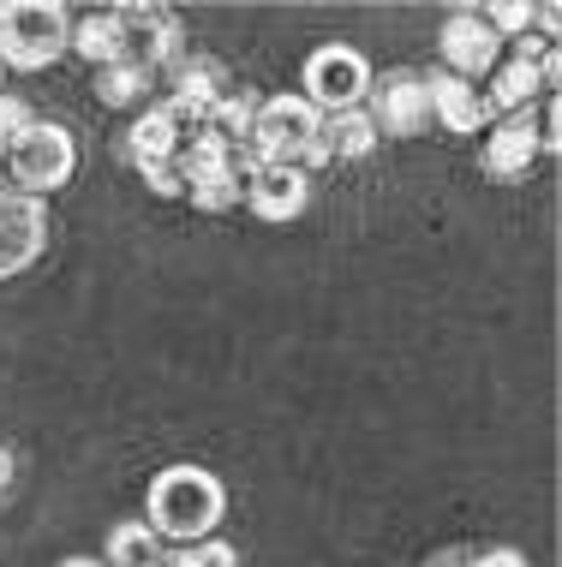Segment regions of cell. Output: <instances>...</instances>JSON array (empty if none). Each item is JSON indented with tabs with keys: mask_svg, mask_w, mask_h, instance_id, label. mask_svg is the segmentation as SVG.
<instances>
[{
	"mask_svg": "<svg viewBox=\"0 0 562 567\" xmlns=\"http://www.w3.org/2000/svg\"><path fill=\"white\" fill-rule=\"evenodd\" d=\"M114 19H120V60H132L144 72L180 60V19L168 7H114Z\"/></svg>",
	"mask_w": 562,
	"mask_h": 567,
	"instance_id": "ba28073f",
	"label": "cell"
},
{
	"mask_svg": "<svg viewBox=\"0 0 562 567\" xmlns=\"http://www.w3.org/2000/svg\"><path fill=\"white\" fill-rule=\"evenodd\" d=\"M222 519V484L210 478L204 466H168L156 484H150V519L144 526L156 538H174V544H197L210 538Z\"/></svg>",
	"mask_w": 562,
	"mask_h": 567,
	"instance_id": "6da1fadb",
	"label": "cell"
},
{
	"mask_svg": "<svg viewBox=\"0 0 562 567\" xmlns=\"http://www.w3.org/2000/svg\"><path fill=\"white\" fill-rule=\"evenodd\" d=\"M197 197V209H234L239 197H246V174L239 167H227V174H210V179H197V186H186Z\"/></svg>",
	"mask_w": 562,
	"mask_h": 567,
	"instance_id": "ffe728a7",
	"label": "cell"
},
{
	"mask_svg": "<svg viewBox=\"0 0 562 567\" xmlns=\"http://www.w3.org/2000/svg\"><path fill=\"white\" fill-rule=\"evenodd\" d=\"M24 126H30V109H24L19 96H7V90H0V144L12 150V137H19Z\"/></svg>",
	"mask_w": 562,
	"mask_h": 567,
	"instance_id": "7402d4cb",
	"label": "cell"
},
{
	"mask_svg": "<svg viewBox=\"0 0 562 567\" xmlns=\"http://www.w3.org/2000/svg\"><path fill=\"white\" fill-rule=\"evenodd\" d=\"M162 561H168V549H162V538L144 519L139 526H120L109 538V567H162Z\"/></svg>",
	"mask_w": 562,
	"mask_h": 567,
	"instance_id": "ac0fdd59",
	"label": "cell"
},
{
	"mask_svg": "<svg viewBox=\"0 0 562 567\" xmlns=\"http://www.w3.org/2000/svg\"><path fill=\"white\" fill-rule=\"evenodd\" d=\"M60 49H72V19L49 0H12V7H0V60L7 66H49Z\"/></svg>",
	"mask_w": 562,
	"mask_h": 567,
	"instance_id": "7a4b0ae2",
	"label": "cell"
},
{
	"mask_svg": "<svg viewBox=\"0 0 562 567\" xmlns=\"http://www.w3.org/2000/svg\"><path fill=\"white\" fill-rule=\"evenodd\" d=\"M539 114L533 109H514L503 120H491V137H484V174L497 179H521L539 156Z\"/></svg>",
	"mask_w": 562,
	"mask_h": 567,
	"instance_id": "30bf717a",
	"label": "cell"
},
{
	"mask_svg": "<svg viewBox=\"0 0 562 567\" xmlns=\"http://www.w3.org/2000/svg\"><path fill=\"white\" fill-rule=\"evenodd\" d=\"M67 567H102V561H90V556H72Z\"/></svg>",
	"mask_w": 562,
	"mask_h": 567,
	"instance_id": "83f0119b",
	"label": "cell"
},
{
	"mask_svg": "<svg viewBox=\"0 0 562 567\" xmlns=\"http://www.w3.org/2000/svg\"><path fill=\"white\" fill-rule=\"evenodd\" d=\"M144 186L156 197H180V192H186V179H180L174 162H156V167H144Z\"/></svg>",
	"mask_w": 562,
	"mask_h": 567,
	"instance_id": "603a6c76",
	"label": "cell"
},
{
	"mask_svg": "<svg viewBox=\"0 0 562 567\" xmlns=\"http://www.w3.org/2000/svg\"><path fill=\"white\" fill-rule=\"evenodd\" d=\"M467 567H527L521 549H484V556H467Z\"/></svg>",
	"mask_w": 562,
	"mask_h": 567,
	"instance_id": "d4e9b609",
	"label": "cell"
},
{
	"mask_svg": "<svg viewBox=\"0 0 562 567\" xmlns=\"http://www.w3.org/2000/svg\"><path fill=\"white\" fill-rule=\"evenodd\" d=\"M324 144H329V162H359L377 150V126L366 120V109H347V114H324Z\"/></svg>",
	"mask_w": 562,
	"mask_h": 567,
	"instance_id": "5bb4252c",
	"label": "cell"
},
{
	"mask_svg": "<svg viewBox=\"0 0 562 567\" xmlns=\"http://www.w3.org/2000/svg\"><path fill=\"white\" fill-rule=\"evenodd\" d=\"M42 239H49V209H42V197H30L19 186H0V281L19 275L24 264H37Z\"/></svg>",
	"mask_w": 562,
	"mask_h": 567,
	"instance_id": "52a82bcc",
	"label": "cell"
},
{
	"mask_svg": "<svg viewBox=\"0 0 562 567\" xmlns=\"http://www.w3.org/2000/svg\"><path fill=\"white\" fill-rule=\"evenodd\" d=\"M252 120H257V96H252V90H227L216 109H210L204 132H216L227 150H246L252 144Z\"/></svg>",
	"mask_w": 562,
	"mask_h": 567,
	"instance_id": "2e32d148",
	"label": "cell"
},
{
	"mask_svg": "<svg viewBox=\"0 0 562 567\" xmlns=\"http://www.w3.org/2000/svg\"><path fill=\"white\" fill-rule=\"evenodd\" d=\"M7 484H12V460H7V449H0V496H7Z\"/></svg>",
	"mask_w": 562,
	"mask_h": 567,
	"instance_id": "484cf974",
	"label": "cell"
},
{
	"mask_svg": "<svg viewBox=\"0 0 562 567\" xmlns=\"http://www.w3.org/2000/svg\"><path fill=\"white\" fill-rule=\"evenodd\" d=\"M366 120L377 137H419L431 126V96H425V72H389L366 90Z\"/></svg>",
	"mask_w": 562,
	"mask_h": 567,
	"instance_id": "5b68a950",
	"label": "cell"
},
{
	"mask_svg": "<svg viewBox=\"0 0 562 567\" xmlns=\"http://www.w3.org/2000/svg\"><path fill=\"white\" fill-rule=\"evenodd\" d=\"M246 197H252V209L264 221H294L299 209H306V197H311V179L299 174V167H287V162H264V167L246 174Z\"/></svg>",
	"mask_w": 562,
	"mask_h": 567,
	"instance_id": "8fae6325",
	"label": "cell"
},
{
	"mask_svg": "<svg viewBox=\"0 0 562 567\" xmlns=\"http://www.w3.org/2000/svg\"><path fill=\"white\" fill-rule=\"evenodd\" d=\"M425 96H431V120H443L449 132H484L491 126V102H484V90L454 79V72H425Z\"/></svg>",
	"mask_w": 562,
	"mask_h": 567,
	"instance_id": "7c38bea8",
	"label": "cell"
},
{
	"mask_svg": "<svg viewBox=\"0 0 562 567\" xmlns=\"http://www.w3.org/2000/svg\"><path fill=\"white\" fill-rule=\"evenodd\" d=\"M72 49H79L84 60H96V66H114V60H120V19H114V7L109 12H84V19L72 24Z\"/></svg>",
	"mask_w": 562,
	"mask_h": 567,
	"instance_id": "e0dca14e",
	"label": "cell"
},
{
	"mask_svg": "<svg viewBox=\"0 0 562 567\" xmlns=\"http://www.w3.org/2000/svg\"><path fill=\"white\" fill-rule=\"evenodd\" d=\"M150 90V72L132 66V60H114V66H96V96L109 102V109H132Z\"/></svg>",
	"mask_w": 562,
	"mask_h": 567,
	"instance_id": "d6986e66",
	"label": "cell"
},
{
	"mask_svg": "<svg viewBox=\"0 0 562 567\" xmlns=\"http://www.w3.org/2000/svg\"><path fill=\"white\" fill-rule=\"evenodd\" d=\"M72 162H79V156H72V132H67V126H54V120H30V126L12 137V150H7L12 186L30 192V197L67 186Z\"/></svg>",
	"mask_w": 562,
	"mask_h": 567,
	"instance_id": "277c9868",
	"label": "cell"
},
{
	"mask_svg": "<svg viewBox=\"0 0 562 567\" xmlns=\"http://www.w3.org/2000/svg\"><path fill=\"white\" fill-rule=\"evenodd\" d=\"M431 567H467V556H454V549H449V556H437Z\"/></svg>",
	"mask_w": 562,
	"mask_h": 567,
	"instance_id": "4316f807",
	"label": "cell"
},
{
	"mask_svg": "<svg viewBox=\"0 0 562 567\" xmlns=\"http://www.w3.org/2000/svg\"><path fill=\"white\" fill-rule=\"evenodd\" d=\"M180 144H186V132L168 120V109H162V102H156L150 114H139V126H132V137H126V150H132V162H139V167L174 162Z\"/></svg>",
	"mask_w": 562,
	"mask_h": 567,
	"instance_id": "4fadbf2b",
	"label": "cell"
},
{
	"mask_svg": "<svg viewBox=\"0 0 562 567\" xmlns=\"http://www.w3.org/2000/svg\"><path fill=\"white\" fill-rule=\"evenodd\" d=\"M317 132H324V114H317L306 96H269V102H257L246 156H252L257 167H264V162L299 167V156L311 150V137H317Z\"/></svg>",
	"mask_w": 562,
	"mask_h": 567,
	"instance_id": "3957f363",
	"label": "cell"
},
{
	"mask_svg": "<svg viewBox=\"0 0 562 567\" xmlns=\"http://www.w3.org/2000/svg\"><path fill=\"white\" fill-rule=\"evenodd\" d=\"M437 49H443V60H449L454 79L479 84V79H491L497 60H503V37H497V30L484 24L473 7H461V12H449V24H443V37H437Z\"/></svg>",
	"mask_w": 562,
	"mask_h": 567,
	"instance_id": "9c48e42d",
	"label": "cell"
},
{
	"mask_svg": "<svg viewBox=\"0 0 562 567\" xmlns=\"http://www.w3.org/2000/svg\"><path fill=\"white\" fill-rule=\"evenodd\" d=\"M174 167H180V179H186V186H197V179H210V174H227V167H239V162H234V150H227L216 132H192L186 144H180Z\"/></svg>",
	"mask_w": 562,
	"mask_h": 567,
	"instance_id": "9a60e30c",
	"label": "cell"
},
{
	"mask_svg": "<svg viewBox=\"0 0 562 567\" xmlns=\"http://www.w3.org/2000/svg\"><path fill=\"white\" fill-rule=\"evenodd\" d=\"M192 561H197V567H239V556H234L227 544H204V549L192 544Z\"/></svg>",
	"mask_w": 562,
	"mask_h": 567,
	"instance_id": "cb8c5ba5",
	"label": "cell"
},
{
	"mask_svg": "<svg viewBox=\"0 0 562 567\" xmlns=\"http://www.w3.org/2000/svg\"><path fill=\"white\" fill-rule=\"evenodd\" d=\"M479 19L491 24L497 37H527V30H533V7H484Z\"/></svg>",
	"mask_w": 562,
	"mask_h": 567,
	"instance_id": "44dd1931",
	"label": "cell"
},
{
	"mask_svg": "<svg viewBox=\"0 0 562 567\" xmlns=\"http://www.w3.org/2000/svg\"><path fill=\"white\" fill-rule=\"evenodd\" d=\"M366 90H371V66H366L354 49H324V54H311V66H306V102H311L317 114H347V109H359V102H366Z\"/></svg>",
	"mask_w": 562,
	"mask_h": 567,
	"instance_id": "8992f818",
	"label": "cell"
}]
</instances>
